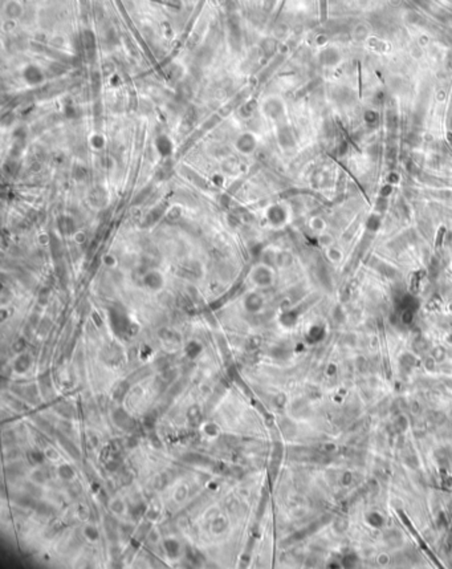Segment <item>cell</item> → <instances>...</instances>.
<instances>
[{"mask_svg":"<svg viewBox=\"0 0 452 569\" xmlns=\"http://www.w3.org/2000/svg\"><path fill=\"white\" fill-rule=\"evenodd\" d=\"M263 219L265 222V225L272 230H281L284 229L290 219V211L289 207L281 202H274L268 205L267 207H264L263 210Z\"/></svg>","mask_w":452,"mask_h":569,"instance_id":"cell-1","label":"cell"},{"mask_svg":"<svg viewBox=\"0 0 452 569\" xmlns=\"http://www.w3.org/2000/svg\"><path fill=\"white\" fill-rule=\"evenodd\" d=\"M248 279L256 288H268L274 282V271L269 263L255 264L248 274Z\"/></svg>","mask_w":452,"mask_h":569,"instance_id":"cell-2","label":"cell"},{"mask_svg":"<svg viewBox=\"0 0 452 569\" xmlns=\"http://www.w3.org/2000/svg\"><path fill=\"white\" fill-rule=\"evenodd\" d=\"M257 147H259V138L252 132H241L233 141V149L237 154L243 157L255 154Z\"/></svg>","mask_w":452,"mask_h":569,"instance_id":"cell-3","label":"cell"},{"mask_svg":"<svg viewBox=\"0 0 452 569\" xmlns=\"http://www.w3.org/2000/svg\"><path fill=\"white\" fill-rule=\"evenodd\" d=\"M141 282H142V285L147 290H150V292L162 290L165 284H166L165 275L158 268H149V270H146V271L143 272Z\"/></svg>","mask_w":452,"mask_h":569,"instance_id":"cell-4","label":"cell"},{"mask_svg":"<svg viewBox=\"0 0 452 569\" xmlns=\"http://www.w3.org/2000/svg\"><path fill=\"white\" fill-rule=\"evenodd\" d=\"M88 203L93 210L101 211L106 209L110 202V194L104 186H93L88 193Z\"/></svg>","mask_w":452,"mask_h":569,"instance_id":"cell-5","label":"cell"},{"mask_svg":"<svg viewBox=\"0 0 452 569\" xmlns=\"http://www.w3.org/2000/svg\"><path fill=\"white\" fill-rule=\"evenodd\" d=\"M21 78L29 86H39L45 81V74L40 66L35 65V64H29V65L24 66L23 70H21Z\"/></svg>","mask_w":452,"mask_h":569,"instance_id":"cell-6","label":"cell"},{"mask_svg":"<svg viewBox=\"0 0 452 569\" xmlns=\"http://www.w3.org/2000/svg\"><path fill=\"white\" fill-rule=\"evenodd\" d=\"M243 306L244 309L249 312V313H257V312L263 309L264 306L263 296L257 293V292H249V293L244 296Z\"/></svg>","mask_w":452,"mask_h":569,"instance_id":"cell-7","label":"cell"},{"mask_svg":"<svg viewBox=\"0 0 452 569\" xmlns=\"http://www.w3.org/2000/svg\"><path fill=\"white\" fill-rule=\"evenodd\" d=\"M261 109H263V113L265 116L274 120L276 117H278L281 114L282 106L281 104H280V101H276L274 98H268L267 101H264L263 102Z\"/></svg>","mask_w":452,"mask_h":569,"instance_id":"cell-8","label":"cell"},{"mask_svg":"<svg viewBox=\"0 0 452 569\" xmlns=\"http://www.w3.org/2000/svg\"><path fill=\"white\" fill-rule=\"evenodd\" d=\"M185 215V207L181 203H173L165 211V219L170 223H177Z\"/></svg>","mask_w":452,"mask_h":569,"instance_id":"cell-9","label":"cell"},{"mask_svg":"<svg viewBox=\"0 0 452 569\" xmlns=\"http://www.w3.org/2000/svg\"><path fill=\"white\" fill-rule=\"evenodd\" d=\"M155 147H157V150H158V153L162 155V157H167V155H170L171 151H173V142H171V140L169 137L161 136L157 138V141H155Z\"/></svg>","mask_w":452,"mask_h":569,"instance_id":"cell-10","label":"cell"},{"mask_svg":"<svg viewBox=\"0 0 452 569\" xmlns=\"http://www.w3.org/2000/svg\"><path fill=\"white\" fill-rule=\"evenodd\" d=\"M88 143H89V147L93 151H102L106 147L108 140L101 133H93L92 136L89 137V140H88Z\"/></svg>","mask_w":452,"mask_h":569,"instance_id":"cell-11","label":"cell"},{"mask_svg":"<svg viewBox=\"0 0 452 569\" xmlns=\"http://www.w3.org/2000/svg\"><path fill=\"white\" fill-rule=\"evenodd\" d=\"M101 263H102V266H104L105 268L114 270L116 267H118V258H117L116 254H113V252H106V254H104L102 258H101Z\"/></svg>","mask_w":452,"mask_h":569,"instance_id":"cell-12","label":"cell"},{"mask_svg":"<svg viewBox=\"0 0 452 569\" xmlns=\"http://www.w3.org/2000/svg\"><path fill=\"white\" fill-rule=\"evenodd\" d=\"M36 242L40 247H48L50 244V234L48 231H40L36 237Z\"/></svg>","mask_w":452,"mask_h":569,"instance_id":"cell-13","label":"cell"},{"mask_svg":"<svg viewBox=\"0 0 452 569\" xmlns=\"http://www.w3.org/2000/svg\"><path fill=\"white\" fill-rule=\"evenodd\" d=\"M211 181L217 187H223L226 185V174L223 173H215L211 175Z\"/></svg>","mask_w":452,"mask_h":569,"instance_id":"cell-14","label":"cell"},{"mask_svg":"<svg viewBox=\"0 0 452 569\" xmlns=\"http://www.w3.org/2000/svg\"><path fill=\"white\" fill-rule=\"evenodd\" d=\"M201 350H202L201 344H198L197 341H191V342L187 345V352H189V356L195 357L198 353L201 352Z\"/></svg>","mask_w":452,"mask_h":569,"instance_id":"cell-15","label":"cell"},{"mask_svg":"<svg viewBox=\"0 0 452 569\" xmlns=\"http://www.w3.org/2000/svg\"><path fill=\"white\" fill-rule=\"evenodd\" d=\"M86 234L84 233V231H81V230H77V231H74L73 233V240L74 243L78 244V246H82V244L86 243Z\"/></svg>","mask_w":452,"mask_h":569,"instance_id":"cell-16","label":"cell"}]
</instances>
